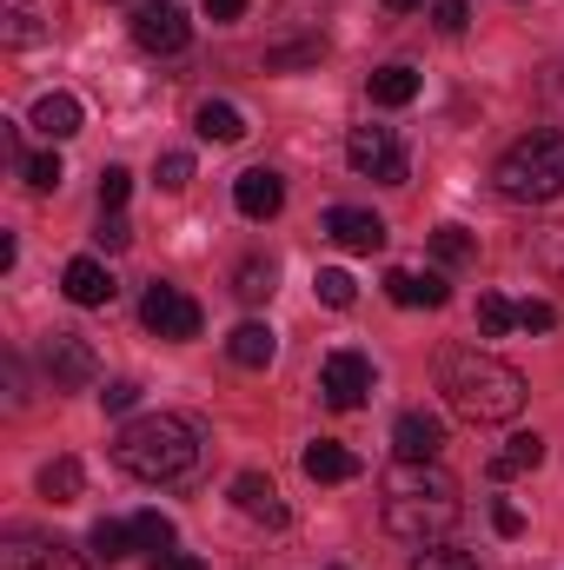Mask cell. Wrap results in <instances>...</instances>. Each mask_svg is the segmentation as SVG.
<instances>
[{"label":"cell","instance_id":"cell-1","mask_svg":"<svg viewBox=\"0 0 564 570\" xmlns=\"http://www.w3.org/2000/svg\"><path fill=\"white\" fill-rule=\"evenodd\" d=\"M438 392H445V405H451L458 419H471V425H512V419L525 412V399H532L525 372L505 365L498 352H478V345H451V352L438 358Z\"/></svg>","mask_w":564,"mask_h":570},{"label":"cell","instance_id":"cell-2","mask_svg":"<svg viewBox=\"0 0 564 570\" xmlns=\"http://www.w3.org/2000/svg\"><path fill=\"white\" fill-rule=\"evenodd\" d=\"M379 491H386V531L406 544H438L458 524V478L438 471V458H399Z\"/></svg>","mask_w":564,"mask_h":570},{"label":"cell","instance_id":"cell-3","mask_svg":"<svg viewBox=\"0 0 564 570\" xmlns=\"http://www.w3.org/2000/svg\"><path fill=\"white\" fill-rule=\"evenodd\" d=\"M114 464L140 484H179L200 471V431L173 412H146L134 425H120L114 438Z\"/></svg>","mask_w":564,"mask_h":570},{"label":"cell","instance_id":"cell-4","mask_svg":"<svg viewBox=\"0 0 564 570\" xmlns=\"http://www.w3.org/2000/svg\"><path fill=\"white\" fill-rule=\"evenodd\" d=\"M492 186H498V199H512V206H545V199H558L564 193V134L538 127V134H525L518 146H505L498 166H492Z\"/></svg>","mask_w":564,"mask_h":570},{"label":"cell","instance_id":"cell-5","mask_svg":"<svg viewBox=\"0 0 564 570\" xmlns=\"http://www.w3.org/2000/svg\"><path fill=\"white\" fill-rule=\"evenodd\" d=\"M346 159H352V173H366L379 186H406V146H399L392 127H352L346 134Z\"/></svg>","mask_w":564,"mask_h":570},{"label":"cell","instance_id":"cell-6","mask_svg":"<svg viewBox=\"0 0 564 570\" xmlns=\"http://www.w3.org/2000/svg\"><path fill=\"white\" fill-rule=\"evenodd\" d=\"M40 372H47L54 392H80V385H94L100 358H94V345L80 332H47L40 338Z\"/></svg>","mask_w":564,"mask_h":570},{"label":"cell","instance_id":"cell-7","mask_svg":"<svg viewBox=\"0 0 564 570\" xmlns=\"http://www.w3.org/2000/svg\"><path fill=\"white\" fill-rule=\"evenodd\" d=\"M140 325L153 332V338H200V305L179 292V285H146L140 298Z\"/></svg>","mask_w":564,"mask_h":570},{"label":"cell","instance_id":"cell-8","mask_svg":"<svg viewBox=\"0 0 564 570\" xmlns=\"http://www.w3.org/2000/svg\"><path fill=\"white\" fill-rule=\"evenodd\" d=\"M67 20V0H0V40L7 47H40Z\"/></svg>","mask_w":564,"mask_h":570},{"label":"cell","instance_id":"cell-9","mask_svg":"<svg viewBox=\"0 0 564 570\" xmlns=\"http://www.w3.org/2000/svg\"><path fill=\"white\" fill-rule=\"evenodd\" d=\"M0 570H87V558L60 538H40V531H7L0 538Z\"/></svg>","mask_w":564,"mask_h":570},{"label":"cell","instance_id":"cell-10","mask_svg":"<svg viewBox=\"0 0 564 570\" xmlns=\"http://www.w3.org/2000/svg\"><path fill=\"white\" fill-rule=\"evenodd\" d=\"M319 392H325L332 412H359L366 392H372V358H366V352H332V358L319 365Z\"/></svg>","mask_w":564,"mask_h":570},{"label":"cell","instance_id":"cell-11","mask_svg":"<svg viewBox=\"0 0 564 570\" xmlns=\"http://www.w3.org/2000/svg\"><path fill=\"white\" fill-rule=\"evenodd\" d=\"M186 40H193V27H186V13H179L173 0L134 13V47H140V53H186Z\"/></svg>","mask_w":564,"mask_h":570},{"label":"cell","instance_id":"cell-12","mask_svg":"<svg viewBox=\"0 0 564 570\" xmlns=\"http://www.w3.org/2000/svg\"><path fill=\"white\" fill-rule=\"evenodd\" d=\"M233 206H240L246 219H273L285 206V179L273 166H246V173L233 179Z\"/></svg>","mask_w":564,"mask_h":570},{"label":"cell","instance_id":"cell-13","mask_svg":"<svg viewBox=\"0 0 564 570\" xmlns=\"http://www.w3.org/2000/svg\"><path fill=\"white\" fill-rule=\"evenodd\" d=\"M233 504L253 518V524H266V531H285V504H280V484L266 478V471H240L233 478Z\"/></svg>","mask_w":564,"mask_h":570},{"label":"cell","instance_id":"cell-14","mask_svg":"<svg viewBox=\"0 0 564 570\" xmlns=\"http://www.w3.org/2000/svg\"><path fill=\"white\" fill-rule=\"evenodd\" d=\"M325 233H332L346 253H379V246H386V219L366 213V206H332V213H325Z\"/></svg>","mask_w":564,"mask_h":570},{"label":"cell","instance_id":"cell-15","mask_svg":"<svg viewBox=\"0 0 564 570\" xmlns=\"http://www.w3.org/2000/svg\"><path fill=\"white\" fill-rule=\"evenodd\" d=\"M60 292L74 298V305H114V292H120V279L100 266V259H67V273H60Z\"/></svg>","mask_w":564,"mask_h":570},{"label":"cell","instance_id":"cell-16","mask_svg":"<svg viewBox=\"0 0 564 570\" xmlns=\"http://www.w3.org/2000/svg\"><path fill=\"white\" fill-rule=\"evenodd\" d=\"M27 127H33L40 140H74V134L87 127V114H80V100H74V94H40Z\"/></svg>","mask_w":564,"mask_h":570},{"label":"cell","instance_id":"cell-17","mask_svg":"<svg viewBox=\"0 0 564 570\" xmlns=\"http://www.w3.org/2000/svg\"><path fill=\"white\" fill-rule=\"evenodd\" d=\"M392 444H399V458H438V451H445V425H438L431 412H399Z\"/></svg>","mask_w":564,"mask_h":570},{"label":"cell","instance_id":"cell-18","mask_svg":"<svg viewBox=\"0 0 564 570\" xmlns=\"http://www.w3.org/2000/svg\"><path fill=\"white\" fill-rule=\"evenodd\" d=\"M193 134H200V140H213V146H240V140H246V114H240L233 100H200Z\"/></svg>","mask_w":564,"mask_h":570},{"label":"cell","instance_id":"cell-19","mask_svg":"<svg viewBox=\"0 0 564 570\" xmlns=\"http://www.w3.org/2000/svg\"><path fill=\"white\" fill-rule=\"evenodd\" d=\"M226 352H233V365H246V372H266V365H273V352H280V338H273V325L246 318V325H233Z\"/></svg>","mask_w":564,"mask_h":570},{"label":"cell","instance_id":"cell-20","mask_svg":"<svg viewBox=\"0 0 564 570\" xmlns=\"http://www.w3.org/2000/svg\"><path fill=\"white\" fill-rule=\"evenodd\" d=\"M305 478L312 484H346V478H359V458L346 451V444H332V438H319V444H305Z\"/></svg>","mask_w":564,"mask_h":570},{"label":"cell","instance_id":"cell-21","mask_svg":"<svg viewBox=\"0 0 564 570\" xmlns=\"http://www.w3.org/2000/svg\"><path fill=\"white\" fill-rule=\"evenodd\" d=\"M538 464H545V438L538 431H512L492 451V478H518V471H538Z\"/></svg>","mask_w":564,"mask_h":570},{"label":"cell","instance_id":"cell-22","mask_svg":"<svg viewBox=\"0 0 564 570\" xmlns=\"http://www.w3.org/2000/svg\"><path fill=\"white\" fill-rule=\"evenodd\" d=\"M386 292H392V305H445L451 292H445V279H431V273H406V266H392L386 273Z\"/></svg>","mask_w":564,"mask_h":570},{"label":"cell","instance_id":"cell-23","mask_svg":"<svg viewBox=\"0 0 564 570\" xmlns=\"http://www.w3.org/2000/svg\"><path fill=\"white\" fill-rule=\"evenodd\" d=\"M372 100H379V107H412V100H419V73L399 67V60L379 67V73H372Z\"/></svg>","mask_w":564,"mask_h":570},{"label":"cell","instance_id":"cell-24","mask_svg":"<svg viewBox=\"0 0 564 570\" xmlns=\"http://www.w3.org/2000/svg\"><path fill=\"white\" fill-rule=\"evenodd\" d=\"M80 484H87L80 458H54V464L40 471V498H54V504H74V498H80Z\"/></svg>","mask_w":564,"mask_h":570},{"label":"cell","instance_id":"cell-25","mask_svg":"<svg viewBox=\"0 0 564 570\" xmlns=\"http://www.w3.org/2000/svg\"><path fill=\"white\" fill-rule=\"evenodd\" d=\"M87 544H94V558H107V564H120L127 551H140V538H134V524H120V518H100Z\"/></svg>","mask_w":564,"mask_h":570},{"label":"cell","instance_id":"cell-26","mask_svg":"<svg viewBox=\"0 0 564 570\" xmlns=\"http://www.w3.org/2000/svg\"><path fill=\"white\" fill-rule=\"evenodd\" d=\"M273 279H280V266H273V259H246V266L233 273V292H240L246 305H260V298H273Z\"/></svg>","mask_w":564,"mask_h":570},{"label":"cell","instance_id":"cell-27","mask_svg":"<svg viewBox=\"0 0 564 570\" xmlns=\"http://www.w3.org/2000/svg\"><path fill=\"white\" fill-rule=\"evenodd\" d=\"M512 325H518V305H512V298H498V292H485V298H478V332H485V338H498V332H512Z\"/></svg>","mask_w":564,"mask_h":570},{"label":"cell","instance_id":"cell-28","mask_svg":"<svg viewBox=\"0 0 564 570\" xmlns=\"http://www.w3.org/2000/svg\"><path fill=\"white\" fill-rule=\"evenodd\" d=\"M134 538H140V551L166 558V551H173V518H159V511H140V518H134Z\"/></svg>","mask_w":564,"mask_h":570},{"label":"cell","instance_id":"cell-29","mask_svg":"<svg viewBox=\"0 0 564 570\" xmlns=\"http://www.w3.org/2000/svg\"><path fill=\"white\" fill-rule=\"evenodd\" d=\"M312 292H319V298H325L332 312H346V305L359 298V285H352V273H339V266H325V273L312 279Z\"/></svg>","mask_w":564,"mask_h":570},{"label":"cell","instance_id":"cell-30","mask_svg":"<svg viewBox=\"0 0 564 570\" xmlns=\"http://www.w3.org/2000/svg\"><path fill=\"white\" fill-rule=\"evenodd\" d=\"M431 246H438V259H445V266H465V259L478 253L465 226H438V233H431Z\"/></svg>","mask_w":564,"mask_h":570},{"label":"cell","instance_id":"cell-31","mask_svg":"<svg viewBox=\"0 0 564 570\" xmlns=\"http://www.w3.org/2000/svg\"><path fill=\"white\" fill-rule=\"evenodd\" d=\"M60 179H67V173H60V153H33V159H27V186H33V193H60Z\"/></svg>","mask_w":564,"mask_h":570},{"label":"cell","instance_id":"cell-32","mask_svg":"<svg viewBox=\"0 0 564 570\" xmlns=\"http://www.w3.org/2000/svg\"><path fill=\"white\" fill-rule=\"evenodd\" d=\"M127 193H134V173H127V166H107V173H100V213H120Z\"/></svg>","mask_w":564,"mask_h":570},{"label":"cell","instance_id":"cell-33","mask_svg":"<svg viewBox=\"0 0 564 570\" xmlns=\"http://www.w3.org/2000/svg\"><path fill=\"white\" fill-rule=\"evenodd\" d=\"M319 53H325V40H292V47H273V53H266V67L280 73V67H305V60H319Z\"/></svg>","mask_w":564,"mask_h":570},{"label":"cell","instance_id":"cell-34","mask_svg":"<svg viewBox=\"0 0 564 570\" xmlns=\"http://www.w3.org/2000/svg\"><path fill=\"white\" fill-rule=\"evenodd\" d=\"M166 193H179L186 179H193V153H159V173H153Z\"/></svg>","mask_w":564,"mask_h":570},{"label":"cell","instance_id":"cell-35","mask_svg":"<svg viewBox=\"0 0 564 570\" xmlns=\"http://www.w3.org/2000/svg\"><path fill=\"white\" fill-rule=\"evenodd\" d=\"M412 570H478L465 551H445V544H425L419 558H412Z\"/></svg>","mask_w":564,"mask_h":570},{"label":"cell","instance_id":"cell-36","mask_svg":"<svg viewBox=\"0 0 564 570\" xmlns=\"http://www.w3.org/2000/svg\"><path fill=\"white\" fill-rule=\"evenodd\" d=\"M431 20H438V33H465L471 27V7L465 0H431Z\"/></svg>","mask_w":564,"mask_h":570},{"label":"cell","instance_id":"cell-37","mask_svg":"<svg viewBox=\"0 0 564 570\" xmlns=\"http://www.w3.org/2000/svg\"><path fill=\"white\" fill-rule=\"evenodd\" d=\"M100 405H107V412L120 419V412H134V405H140V385H134V379H114V385L100 392Z\"/></svg>","mask_w":564,"mask_h":570},{"label":"cell","instance_id":"cell-38","mask_svg":"<svg viewBox=\"0 0 564 570\" xmlns=\"http://www.w3.org/2000/svg\"><path fill=\"white\" fill-rule=\"evenodd\" d=\"M94 239H100V246H107V253H120V246H127V239H134V226H127V219H120V213H100V233H94Z\"/></svg>","mask_w":564,"mask_h":570},{"label":"cell","instance_id":"cell-39","mask_svg":"<svg viewBox=\"0 0 564 570\" xmlns=\"http://www.w3.org/2000/svg\"><path fill=\"white\" fill-rule=\"evenodd\" d=\"M518 325H525V332H552V325H558V312H552L545 298H525V305H518Z\"/></svg>","mask_w":564,"mask_h":570},{"label":"cell","instance_id":"cell-40","mask_svg":"<svg viewBox=\"0 0 564 570\" xmlns=\"http://www.w3.org/2000/svg\"><path fill=\"white\" fill-rule=\"evenodd\" d=\"M492 524H498V538H518L525 531V511L518 504H492Z\"/></svg>","mask_w":564,"mask_h":570},{"label":"cell","instance_id":"cell-41","mask_svg":"<svg viewBox=\"0 0 564 570\" xmlns=\"http://www.w3.org/2000/svg\"><path fill=\"white\" fill-rule=\"evenodd\" d=\"M246 13V0H206V20H240Z\"/></svg>","mask_w":564,"mask_h":570},{"label":"cell","instance_id":"cell-42","mask_svg":"<svg viewBox=\"0 0 564 570\" xmlns=\"http://www.w3.org/2000/svg\"><path fill=\"white\" fill-rule=\"evenodd\" d=\"M153 570H206V564H200L193 551H166V558H159V564H153Z\"/></svg>","mask_w":564,"mask_h":570},{"label":"cell","instance_id":"cell-43","mask_svg":"<svg viewBox=\"0 0 564 570\" xmlns=\"http://www.w3.org/2000/svg\"><path fill=\"white\" fill-rule=\"evenodd\" d=\"M386 7H392V13H412V7H425V0H386Z\"/></svg>","mask_w":564,"mask_h":570},{"label":"cell","instance_id":"cell-44","mask_svg":"<svg viewBox=\"0 0 564 570\" xmlns=\"http://www.w3.org/2000/svg\"><path fill=\"white\" fill-rule=\"evenodd\" d=\"M140 7H159V0H134V13H140Z\"/></svg>","mask_w":564,"mask_h":570}]
</instances>
